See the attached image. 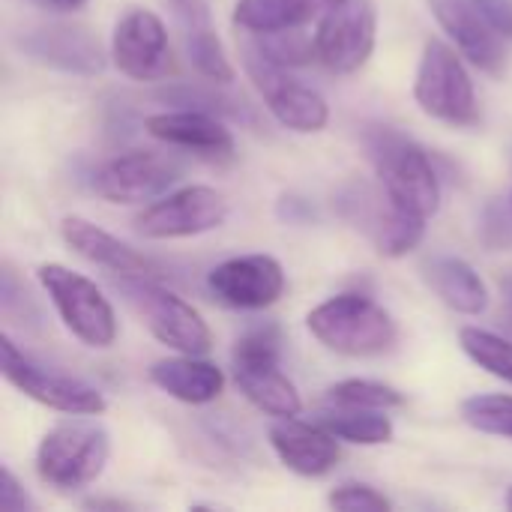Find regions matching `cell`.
<instances>
[{"label": "cell", "instance_id": "cell-1", "mask_svg": "<svg viewBox=\"0 0 512 512\" xmlns=\"http://www.w3.org/2000/svg\"><path fill=\"white\" fill-rule=\"evenodd\" d=\"M363 144L390 201L399 210L417 219H429L438 213L441 180L432 168L429 153L417 141L396 132L393 126H369Z\"/></svg>", "mask_w": 512, "mask_h": 512}, {"label": "cell", "instance_id": "cell-2", "mask_svg": "<svg viewBox=\"0 0 512 512\" xmlns=\"http://www.w3.org/2000/svg\"><path fill=\"white\" fill-rule=\"evenodd\" d=\"M309 333L345 357H381L393 351L399 333L384 306L366 294H336L315 306L306 318Z\"/></svg>", "mask_w": 512, "mask_h": 512}, {"label": "cell", "instance_id": "cell-3", "mask_svg": "<svg viewBox=\"0 0 512 512\" xmlns=\"http://www.w3.org/2000/svg\"><path fill=\"white\" fill-rule=\"evenodd\" d=\"M111 438L105 426L84 417L60 420L36 450V474L57 492H78L96 483L108 465Z\"/></svg>", "mask_w": 512, "mask_h": 512}, {"label": "cell", "instance_id": "cell-4", "mask_svg": "<svg viewBox=\"0 0 512 512\" xmlns=\"http://www.w3.org/2000/svg\"><path fill=\"white\" fill-rule=\"evenodd\" d=\"M114 288L162 345L195 357H204L213 348V333L201 312L171 288L159 285L156 276H117Z\"/></svg>", "mask_w": 512, "mask_h": 512}, {"label": "cell", "instance_id": "cell-5", "mask_svg": "<svg viewBox=\"0 0 512 512\" xmlns=\"http://www.w3.org/2000/svg\"><path fill=\"white\" fill-rule=\"evenodd\" d=\"M240 60L246 75L252 78L255 90L261 93L267 111L288 129L294 132H321L330 120V105L327 99L303 84L297 75H291V66L276 63L261 51V45L249 36L240 39Z\"/></svg>", "mask_w": 512, "mask_h": 512}, {"label": "cell", "instance_id": "cell-6", "mask_svg": "<svg viewBox=\"0 0 512 512\" xmlns=\"http://www.w3.org/2000/svg\"><path fill=\"white\" fill-rule=\"evenodd\" d=\"M39 285L54 303L63 327L87 348H111L117 339V315L102 288L63 264H42L36 270Z\"/></svg>", "mask_w": 512, "mask_h": 512}, {"label": "cell", "instance_id": "cell-7", "mask_svg": "<svg viewBox=\"0 0 512 512\" xmlns=\"http://www.w3.org/2000/svg\"><path fill=\"white\" fill-rule=\"evenodd\" d=\"M0 372L3 378L24 393L27 399L57 411V414H69V417H99L108 411L105 396L66 372H57L51 366H42L39 360H33L30 354H24L6 333L0 336Z\"/></svg>", "mask_w": 512, "mask_h": 512}, {"label": "cell", "instance_id": "cell-8", "mask_svg": "<svg viewBox=\"0 0 512 512\" xmlns=\"http://www.w3.org/2000/svg\"><path fill=\"white\" fill-rule=\"evenodd\" d=\"M414 99L423 114L450 126H477L480 105L462 57L441 39H429L414 78Z\"/></svg>", "mask_w": 512, "mask_h": 512}, {"label": "cell", "instance_id": "cell-9", "mask_svg": "<svg viewBox=\"0 0 512 512\" xmlns=\"http://www.w3.org/2000/svg\"><path fill=\"white\" fill-rule=\"evenodd\" d=\"M378 39V12L372 0H339L318 18L315 54L318 60L339 75L363 69L375 51Z\"/></svg>", "mask_w": 512, "mask_h": 512}, {"label": "cell", "instance_id": "cell-10", "mask_svg": "<svg viewBox=\"0 0 512 512\" xmlns=\"http://www.w3.org/2000/svg\"><path fill=\"white\" fill-rule=\"evenodd\" d=\"M183 177V162L159 150H129L93 174V192L108 204H144L162 198Z\"/></svg>", "mask_w": 512, "mask_h": 512}, {"label": "cell", "instance_id": "cell-11", "mask_svg": "<svg viewBox=\"0 0 512 512\" xmlns=\"http://www.w3.org/2000/svg\"><path fill=\"white\" fill-rule=\"evenodd\" d=\"M228 219L222 192L210 186H183L162 195L135 216V231L147 240H180L216 231Z\"/></svg>", "mask_w": 512, "mask_h": 512}, {"label": "cell", "instance_id": "cell-12", "mask_svg": "<svg viewBox=\"0 0 512 512\" xmlns=\"http://www.w3.org/2000/svg\"><path fill=\"white\" fill-rule=\"evenodd\" d=\"M111 60L120 75L132 81H162L177 72L168 30L150 9H129L120 15L111 36Z\"/></svg>", "mask_w": 512, "mask_h": 512}, {"label": "cell", "instance_id": "cell-13", "mask_svg": "<svg viewBox=\"0 0 512 512\" xmlns=\"http://www.w3.org/2000/svg\"><path fill=\"white\" fill-rule=\"evenodd\" d=\"M15 48L48 69L66 75L93 78L105 69V51L99 39L81 24H36L15 36Z\"/></svg>", "mask_w": 512, "mask_h": 512}, {"label": "cell", "instance_id": "cell-14", "mask_svg": "<svg viewBox=\"0 0 512 512\" xmlns=\"http://www.w3.org/2000/svg\"><path fill=\"white\" fill-rule=\"evenodd\" d=\"M207 288L228 309L258 312L285 294V270L273 255H237L210 270Z\"/></svg>", "mask_w": 512, "mask_h": 512}, {"label": "cell", "instance_id": "cell-15", "mask_svg": "<svg viewBox=\"0 0 512 512\" xmlns=\"http://www.w3.org/2000/svg\"><path fill=\"white\" fill-rule=\"evenodd\" d=\"M429 9L456 42L462 57H468L486 75H504V36L492 27V21L477 9L474 0H429Z\"/></svg>", "mask_w": 512, "mask_h": 512}, {"label": "cell", "instance_id": "cell-16", "mask_svg": "<svg viewBox=\"0 0 512 512\" xmlns=\"http://www.w3.org/2000/svg\"><path fill=\"white\" fill-rule=\"evenodd\" d=\"M144 129L171 147L198 153L204 159H231L234 156V135L231 129L210 111L201 108H177L162 111L144 120Z\"/></svg>", "mask_w": 512, "mask_h": 512}, {"label": "cell", "instance_id": "cell-17", "mask_svg": "<svg viewBox=\"0 0 512 512\" xmlns=\"http://www.w3.org/2000/svg\"><path fill=\"white\" fill-rule=\"evenodd\" d=\"M270 447L276 450L279 462L288 471L309 480L327 477L342 459L339 438L327 432L318 420L315 423H300L297 417L279 420L270 429Z\"/></svg>", "mask_w": 512, "mask_h": 512}, {"label": "cell", "instance_id": "cell-18", "mask_svg": "<svg viewBox=\"0 0 512 512\" xmlns=\"http://www.w3.org/2000/svg\"><path fill=\"white\" fill-rule=\"evenodd\" d=\"M60 237L75 255L108 270L111 276H159L153 261L84 216H66L60 222Z\"/></svg>", "mask_w": 512, "mask_h": 512}, {"label": "cell", "instance_id": "cell-19", "mask_svg": "<svg viewBox=\"0 0 512 512\" xmlns=\"http://www.w3.org/2000/svg\"><path fill=\"white\" fill-rule=\"evenodd\" d=\"M183 30L189 63L213 84H231L234 66L216 36L210 0H165Z\"/></svg>", "mask_w": 512, "mask_h": 512}, {"label": "cell", "instance_id": "cell-20", "mask_svg": "<svg viewBox=\"0 0 512 512\" xmlns=\"http://www.w3.org/2000/svg\"><path fill=\"white\" fill-rule=\"evenodd\" d=\"M150 384L183 405H210L225 390V372L195 354L156 360L150 366Z\"/></svg>", "mask_w": 512, "mask_h": 512}, {"label": "cell", "instance_id": "cell-21", "mask_svg": "<svg viewBox=\"0 0 512 512\" xmlns=\"http://www.w3.org/2000/svg\"><path fill=\"white\" fill-rule=\"evenodd\" d=\"M423 276L444 306L459 315H483L489 309V285L483 276L456 255H435L426 261Z\"/></svg>", "mask_w": 512, "mask_h": 512}, {"label": "cell", "instance_id": "cell-22", "mask_svg": "<svg viewBox=\"0 0 512 512\" xmlns=\"http://www.w3.org/2000/svg\"><path fill=\"white\" fill-rule=\"evenodd\" d=\"M234 384L258 411L276 420L300 417L303 411V399L279 363H234Z\"/></svg>", "mask_w": 512, "mask_h": 512}, {"label": "cell", "instance_id": "cell-23", "mask_svg": "<svg viewBox=\"0 0 512 512\" xmlns=\"http://www.w3.org/2000/svg\"><path fill=\"white\" fill-rule=\"evenodd\" d=\"M339 0H237L234 24L249 36L300 30L303 24L321 18Z\"/></svg>", "mask_w": 512, "mask_h": 512}, {"label": "cell", "instance_id": "cell-24", "mask_svg": "<svg viewBox=\"0 0 512 512\" xmlns=\"http://www.w3.org/2000/svg\"><path fill=\"white\" fill-rule=\"evenodd\" d=\"M318 423L327 432H333L339 441L357 444V447H381V444H390L393 435H396L393 420L387 417V411H372V408L333 405L330 411H324L318 417Z\"/></svg>", "mask_w": 512, "mask_h": 512}, {"label": "cell", "instance_id": "cell-25", "mask_svg": "<svg viewBox=\"0 0 512 512\" xmlns=\"http://www.w3.org/2000/svg\"><path fill=\"white\" fill-rule=\"evenodd\" d=\"M459 345L462 351L480 366L486 369L489 375L501 378L512 384V342L492 333V330H483V327H462L459 330Z\"/></svg>", "mask_w": 512, "mask_h": 512}, {"label": "cell", "instance_id": "cell-26", "mask_svg": "<svg viewBox=\"0 0 512 512\" xmlns=\"http://www.w3.org/2000/svg\"><path fill=\"white\" fill-rule=\"evenodd\" d=\"M162 102H171V105H183V108H201V111H210V114H225V117H234V120H243V123H255V114L249 111V105L231 93H222L213 87H165L159 93Z\"/></svg>", "mask_w": 512, "mask_h": 512}, {"label": "cell", "instance_id": "cell-27", "mask_svg": "<svg viewBox=\"0 0 512 512\" xmlns=\"http://www.w3.org/2000/svg\"><path fill=\"white\" fill-rule=\"evenodd\" d=\"M327 399L333 405H345V408H372V411H390V408H402L405 396L381 381H366V378H348L339 381L327 390Z\"/></svg>", "mask_w": 512, "mask_h": 512}, {"label": "cell", "instance_id": "cell-28", "mask_svg": "<svg viewBox=\"0 0 512 512\" xmlns=\"http://www.w3.org/2000/svg\"><path fill=\"white\" fill-rule=\"evenodd\" d=\"M462 420L483 435L510 438L512 441V396H507V393L471 396L462 402Z\"/></svg>", "mask_w": 512, "mask_h": 512}, {"label": "cell", "instance_id": "cell-29", "mask_svg": "<svg viewBox=\"0 0 512 512\" xmlns=\"http://www.w3.org/2000/svg\"><path fill=\"white\" fill-rule=\"evenodd\" d=\"M327 504H330L333 510H342V512H390L393 510V501H390L384 492H378V489H372V486H366V483H342V486H336V489L330 492Z\"/></svg>", "mask_w": 512, "mask_h": 512}, {"label": "cell", "instance_id": "cell-30", "mask_svg": "<svg viewBox=\"0 0 512 512\" xmlns=\"http://www.w3.org/2000/svg\"><path fill=\"white\" fill-rule=\"evenodd\" d=\"M15 306L21 309V321H39V312H36V306L27 300L24 285L15 279V270L6 264V267H3V288H0V309H3V321H12Z\"/></svg>", "mask_w": 512, "mask_h": 512}, {"label": "cell", "instance_id": "cell-31", "mask_svg": "<svg viewBox=\"0 0 512 512\" xmlns=\"http://www.w3.org/2000/svg\"><path fill=\"white\" fill-rule=\"evenodd\" d=\"M480 234H483V243H486L489 249H507V246H512L510 210H504L498 201H492V204L486 207V213H483V228H480Z\"/></svg>", "mask_w": 512, "mask_h": 512}, {"label": "cell", "instance_id": "cell-32", "mask_svg": "<svg viewBox=\"0 0 512 512\" xmlns=\"http://www.w3.org/2000/svg\"><path fill=\"white\" fill-rule=\"evenodd\" d=\"M0 510L3 512H30L36 510V504L30 501V495L24 492V486L18 483V477L3 468L0 471Z\"/></svg>", "mask_w": 512, "mask_h": 512}, {"label": "cell", "instance_id": "cell-33", "mask_svg": "<svg viewBox=\"0 0 512 512\" xmlns=\"http://www.w3.org/2000/svg\"><path fill=\"white\" fill-rule=\"evenodd\" d=\"M474 3L504 39H512V0H474Z\"/></svg>", "mask_w": 512, "mask_h": 512}, {"label": "cell", "instance_id": "cell-34", "mask_svg": "<svg viewBox=\"0 0 512 512\" xmlns=\"http://www.w3.org/2000/svg\"><path fill=\"white\" fill-rule=\"evenodd\" d=\"M30 3H36V6H42V9H54V12H75V9H81L87 0H30Z\"/></svg>", "mask_w": 512, "mask_h": 512}, {"label": "cell", "instance_id": "cell-35", "mask_svg": "<svg viewBox=\"0 0 512 512\" xmlns=\"http://www.w3.org/2000/svg\"><path fill=\"white\" fill-rule=\"evenodd\" d=\"M84 507H87V510H129L132 504H126V501H114V498H111V501H99V498H96V501H87Z\"/></svg>", "mask_w": 512, "mask_h": 512}, {"label": "cell", "instance_id": "cell-36", "mask_svg": "<svg viewBox=\"0 0 512 512\" xmlns=\"http://www.w3.org/2000/svg\"><path fill=\"white\" fill-rule=\"evenodd\" d=\"M507 510H512V489L507 492Z\"/></svg>", "mask_w": 512, "mask_h": 512}, {"label": "cell", "instance_id": "cell-37", "mask_svg": "<svg viewBox=\"0 0 512 512\" xmlns=\"http://www.w3.org/2000/svg\"><path fill=\"white\" fill-rule=\"evenodd\" d=\"M507 318H510V327H512V303H510V309H507Z\"/></svg>", "mask_w": 512, "mask_h": 512}]
</instances>
